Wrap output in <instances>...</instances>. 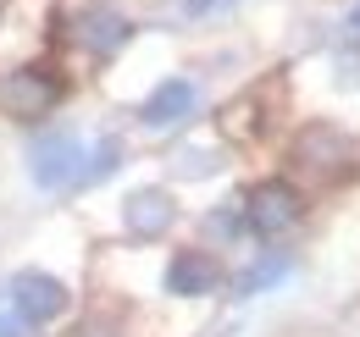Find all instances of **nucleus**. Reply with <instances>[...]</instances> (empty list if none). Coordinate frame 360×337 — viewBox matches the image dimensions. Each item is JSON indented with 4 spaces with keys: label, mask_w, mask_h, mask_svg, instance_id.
<instances>
[{
    "label": "nucleus",
    "mask_w": 360,
    "mask_h": 337,
    "mask_svg": "<svg viewBox=\"0 0 360 337\" xmlns=\"http://www.w3.org/2000/svg\"><path fill=\"white\" fill-rule=\"evenodd\" d=\"M150 298L155 310H194L205 315L217 298H227V260L205 244H161V260H150Z\"/></svg>",
    "instance_id": "1"
},
{
    "label": "nucleus",
    "mask_w": 360,
    "mask_h": 337,
    "mask_svg": "<svg viewBox=\"0 0 360 337\" xmlns=\"http://www.w3.org/2000/svg\"><path fill=\"white\" fill-rule=\"evenodd\" d=\"M360 161V144L355 133L344 122H333V117H311V122L294 127V138H288V177L294 183H305V188H327V183H344Z\"/></svg>",
    "instance_id": "7"
},
{
    "label": "nucleus",
    "mask_w": 360,
    "mask_h": 337,
    "mask_svg": "<svg viewBox=\"0 0 360 337\" xmlns=\"http://www.w3.org/2000/svg\"><path fill=\"white\" fill-rule=\"evenodd\" d=\"M233 6H244V0H172V11H178V22H217V17H227Z\"/></svg>",
    "instance_id": "16"
},
{
    "label": "nucleus",
    "mask_w": 360,
    "mask_h": 337,
    "mask_svg": "<svg viewBox=\"0 0 360 337\" xmlns=\"http://www.w3.org/2000/svg\"><path fill=\"white\" fill-rule=\"evenodd\" d=\"M61 337H134V332H128V315H122V310L84 304V315H78V321H72Z\"/></svg>",
    "instance_id": "14"
},
{
    "label": "nucleus",
    "mask_w": 360,
    "mask_h": 337,
    "mask_svg": "<svg viewBox=\"0 0 360 337\" xmlns=\"http://www.w3.org/2000/svg\"><path fill=\"white\" fill-rule=\"evenodd\" d=\"M50 28H56V44H61V50L84 55L89 67L122 61V55L134 50V39H139V22L117 6V0H78V6L56 11Z\"/></svg>",
    "instance_id": "5"
},
{
    "label": "nucleus",
    "mask_w": 360,
    "mask_h": 337,
    "mask_svg": "<svg viewBox=\"0 0 360 337\" xmlns=\"http://www.w3.org/2000/svg\"><path fill=\"white\" fill-rule=\"evenodd\" d=\"M0 337H45V332H34V326H28L22 315H11V310L0 304Z\"/></svg>",
    "instance_id": "17"
},
{
    "label": "nucleus",
    "mask_w": 360,
    "mask_h": 337,
    "mask_svg": "<svg viewBox=\"0 0 360 337\" xmlns=\"http://www.w3.org/2000/svg\"><path fill=\"white\" fill-rule=\"evenodd\" d=\"M344 39L360 44V0H349V6H344Z\"/></svg>",
    "instance_id": "18"
},
{
    "label": "nucleus",
    "mask_w": 360,
    "mask_h": 337,
    "mask_svg": "<svg viewBox=\"0 0 360 337\" xmlns=\"http://www.w3.org/2000/svg\"><path fill=\"white\" fill-rule=\"evenodd\" d=\"M294 271H300V249H288V244H250L238 265H227V298L233 304L266 298L277 288H288Z\"/></svg>",
    "instance_id": "10"
},
{
    "label": "nucleus",
    "mask_w": 360,
    "mask_h": 337,
    "mask_svg": "<svg viewBox=\"0 0 360 337\" xmlns=\"http://www.w3.org/2000/svg\"><path fill=\"white\" fill-rule=\"evenodd\" d=\"M227 166V144L222 138H188V144H178L172 150V177L178 183H200V177H217V171Z\"/></svg>",
    "instance_id": "12"
},
{
    "label": "nucleus",
    "mask_w": 360,
    "mask_h": 337,
    "mask_svg": "<svg viewBox=\"0 0 360 337\" xmlns=\"http://www.w3.org/2000/svg\"><path fill=\"white\" fill-rule=\"evenodd\" d=\"M72 100V72L61 55H22L0 67V117L17 127L56 122V111Z\"/></svg>",
    "instance_id": "4"
},
{
    "label": "nucleus",
    "mask_w": 360,
    "mask_h": 337,
    "mask_svg": "<svg viewBox=\"0 0 360 337\" xmlns=\"http://www.w3.org/2000/svg\"><path fill=\"white\" fill-rule=\"evenodd\" d=\"M327 67H333V88H338V94H360V44L355 39H338V44H333Z\"/></svg>",
    "instance_id": "15"
},
{
    "label": "nucleus",
    "mask_w": 360,
    "mask_h": 337,
    "mask_svg": "<svg viewBox=\"0 0 360 337\" xmlns=\"http://www.w3.org/2000/svg\"><path fill=\"white\" fill-rule=\"evenodd\" d=\"M178 227H183V199L167 183H134V188L117 199V232H122L128 249L172 244Z\"/></svg>",
    "instance_id": "8"
},
{
    "label": "nucleus",
    "mask_w": 360,
    "mask_h": 337,
    "mask_svg": "<svg viewBox=\"0 0 360 337\" xmlns=\"http://www.w3.org/2000/svg\"><path fill=\"white\" fill-rule=\"evenodd\" d=\"M194 244H205V249H217L227 260V249H250V227H244V199L238 194H222L217 205H205L200 211V238Z\"/></svg>",
    "instance_id": "11"
},
{
    "label": "nucleus",
    "mask_w": 360,
    "mask_h": 337,
    "mask_svg": "<svg viewBox=\"0 0 360 337\" xmlns=\"http://www.w3.org/2000/svg\"><path fill=\"white\" fill-rule=\"evenodd\" d=\"M200 105H205L200 78H188V72H167V78H155V84L139 94L134 122L144 127V133H155V138H172V133H183V127L200 117Z\"/></svg>",
    "instance_id": "9"
},
{
    "label": "nucleus",
    "mask_w": 360,
    "mask_h": 337,
    "mask_svg": "<svg viewBox=\"0 0 360 337\" xmlns=\"http://www.w3.org/2000/svg\"><path fill=\"white\" fill-rule=\"evenodd\" d=\"M122 166H128V138H122V133H111V127H105V133H94V138H89V166H84V194L100 188V183H111Z\"/></svg>",
    "instance_id": "13"
},
{
    "label": "nucleus",
    "mask_w": 360,
    "mask_h": 337,
    "mask_svg": "<svg viewBox=\"0 0 360 337\" xmlns=\"http://www.w3.org/2000/svg\"><path fill=\"white\" fill-rule=\"evenodd\" d=\"M0 304L11 310V315H22L34 332L45 337H61L78 315H84V288L67 277V271H56V265H39V260H22V265H11L6 277H0Z\"/></svg>",
    "instance_id": "2"
},
{
    "label": "nucleus",
    "mask_w": 360,
    "mask_h": 337,
    "mask_svg": "<svg viewBox=\"0 0 360 337\" xmlns=\"http://www.w3.org/2000/svg\"><path fill=\"white\" fill-rule=\"evenodd\" d=\"M17 166L28 177L34 194L45 199H67V194H84V166H89V133L78 122H39L28 127L22 150H17Z\"/></svg>",
    "instance_id": "3"
},
{
    "label": "nucleus",
    "mask_w": 360,
    "mask_h": 337,
    "mask_svg": "<svg viewBox=\"0 0 360 337\" xmlns=\"http://www.w3.org/2000/svg\"><path fill=\"white\" fill-rule=\"evenodd\" d=\"M238 199H244L250 244H288V238L311 221V188L294 183L288 171H266V177L244 183Z\"/></svg>",
    "instance_id": "6"
}]
</instances>
